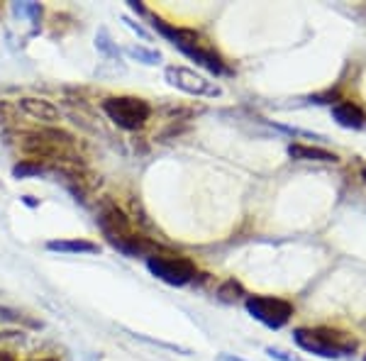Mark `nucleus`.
<instances>
[{
	"mask_svg": "<svg viewBox=\"0 0 366 361\" xmlns=\"http://www.w3.org/2000/svg\"><path fill=\"white\" fill-rule=\"evenodd\" d=\"M0 361H17L10 352H0Z\"/></svg>",
	"mask_w": 366,
	"mask_h": 361,
	"instance_id": "6ab92c4d",
	"label": "nucleus"
},
{
	"mask_svg": "<svg viewBox=\"0 0 366 361\" xmlns=\"http://www.w3.org/2000/svg\"><path fill=\"white\" fill-rule=\"evenodd\" d=\"M39 361H59V359H51V357H49V359H39Z\"/></svg>",
	"mask_w": 366,
	"mask_h": 361,
	"instance_id": "5701e85b",
	"label": "nucleus"
},
{
	"mask_svg": "<svg viewBox=\"0 0 366 361\" xmlns=\"http://www.w3.org/2000/svg\"><path fill=\"white\" fill-rule=\"evenodd\" d=\"M129 10H134V13H139V15H147V8L144 5H139V3H134V0H129Z\"/></svg>",
	"mask_w": 366,
	"mask_h": 361,
	"instance_id": "a211bd4d",
	"label": "nucleus"
},
{
	"mask_svg": "<svg viewBox=\"0 0 366 361\" xmlns=\"http://www.w3.org/2000/svg\"><path fill=\"white\" fill-rule=\"evenodd\" d=\"M103 112L120 129L137 132L152 117V105L137 96H110L103 100Z\"/></svg>",
	"mask_w": 366,
	"mask_h": 361,
	"instance_id": "7ed1b4c3",
	"label": "nucleus"
},
{
	"mask_svg": "<svg viewBox=\"0 0 366 361\" xmlns=\"http://www.w3.org/2000/svg\"><path fill=\"white\" fill-rule=\"evenodd\" d=\"M362 179H364V183H366V169L362 171Z\"/></svg>",
	"mask_w": 366,
	"mask_h": 361,
	"instance_id": "4be33fe9",
	"label": "nucleus"
},
{
	"mask_svg": "<svg viewBox=\"0 0 366 361\" xmlns=\"http://www.w3.org/2000/svg\"><path fill=\"white\" fill-rule=\"evenodd\" d=\"M22 200H25L27 205H32V208H34V205H37V203H34V200H32V195H22Z\"/></svg>",
	"mask_w": 366,
	"mask_h": 361,
	"instance_id": "412c9836",
	"label": "nucleus"
},
{
	"mask_svg": "<svg viewBox=\"0 0 366 361\" xmlns=\"http://www.w3.org/2000/svg\"><path fill=\"white\" fill-rule=\"evenodd\" d=\"M364 361H366V359H364Z\"/></svg>",
	"mask_w": 366,
	"mask_h": 361,
	"instance_id": "b1692460",
	"label": "nucleus"
},
{
	"mask_svg": "<svg viewBox=\"0 0 366 361\" xmlns=\"http://www.w3.org/2000/svg\"><path fill=\"white\" fill-rule=\"evenodd\" d=\"M164 76H167L169 86L179 88V91L188 93V96L196 98H217L222 96V88L215 84V81L205 79L203 74L188 69V66H179V64H171V66L164 69Z\"/></svg>",
	"mask_w": 366,
	"mask_h": 361,
	"instance_id": "39448f33",
	"label": "nucleus"
},
{
	"mask_svg": "<svg viewBox=\"0 0 366 361\" xmlns=\"http://www.w3.org/2000/svg\"><path fill=\"white\" fill-rule=\"evenodd\" d=\"M332 117L337 120V125L350 127V129L364 127V122H366L364 112L359 110L357 105H352V103H337V105L332 108Z\"/></svg>",
	"mask_w": 366,
	"mask_h": 361,
	"instance_id": "9d476101",
	"label": "nucleus"
},
{
	"mask_svg": "<svg viewBox=\"0 0 366 361\" xmlns=\"http://www.w3.org/2000/svg\"><path fill=\"white\" fill-rule=\"evenodd\" d=\"M13 13L20 15V17H29V20L37 25V22L42 20V15H44V8L39 3H15Z\"/></svg>",
	"mask_w": 366,
	"mask_h": 361,
	"instance_id": "2eb2a0df",
	"label": "nucleus"
},
{
	"mask_svg": "<svg viewBox=\"0 0 366 361\" xmlns=\"http://www.w3.org/2000/svg\"><path fill=\"white\" fill-rule=\"evenodd\" d=\"M15 108L20 115H25L29 122H34L39 127H56L61 122V110L44 98H32V96L20 98L15 103Z\"/></svg>",
	"mask_w": 366,
	"mask_h": 361,
	"instance_id": "0eeeda50",
	"label": "nucleus"
},
{
	"mask_svg": "<svg viewBox=\"0 0 366 361\" xmlns=\"http://www.w3.org/2000/svg\"><path fill=\"white\" fill-rule=\"evenodd\" d=\"M288 157L296 159V162H340V157L335 152L320 149V147H308V144H291L288 147Z\"/></svg>",
	"mask_w": 366,
	"mask_h": 361,
	"instance_id": "1a4fd4ad",
	"label": "nucleus"
},
{
	"mask_svg": "<svg viewBox=\"0 0 366 361\" xmlns=\"http://www.w3.org/2000/svg\"><path fill=\"white\" fill-rule=\"evenodd\" d=\"M46 249L59 254H98V242L84 239V237H74V239H49Z\"/></svg>",
	"mask_w": 366,
	"mask_h": 361,
	"instance_id": "6e6552de",
	"label": "nucleus"
},
{
	"mask_svg": "<svg viewBox=\"0 0 366 361\" xmlns=\"http://www.w3.org/2000/svg\"><path fill=\"white\" fill-rule=\"evenodd\" d=\"M244 295H247L244 286H242L239 281H234V278H227V281L217 288V298H220L222 303H234V300L244 298Z\"/></svg>",
	"mask_w": 366,
	"mask_h": 361,
	"instance_id": "4468645a",
	"label": "nucleus"
},
{
	"mask_svg": "<svg viewBox=\"0 0 366 361\" xmlns=\"http://www.w3.org/2000/svg\"><path fill=\"white\" fill-rule=\"evenodd\" d=\"M244 305L254 320H259V322L271 330H281L283 325H288V320L293 315V305L288 300L271 298V295H247Z\"/></svg>",
	"mask_w": 366,
	"mask_h": 361,
	"instance_id": "423d86ee",
	"label": "nucleus"
},
{
	"mask_svg": "<svg viewBox=\"0 0 366 361\" xmlns=\"http://www.w3.org/2000/svg\"><path fill=\"white\" fill-rule=\"evenodd\" d=\"M293 337H296V345L300 349L312 352L325 359L345 357V354H352L354 349H357V340H352L350 335L337 332V330H330V327H317V330L300 327L293 332Z\"/></svg>",
	"mask_w": 366,
	"mask_h": 361,
	"instance_id": "f03ea898",
	"label": "nucleus"
},
{
	"mask_svg": "<svg viewBox=\"0 0 366 361\" xmlns=\"http://www.w3.org/2000/svg\"><path fill=\"white\" fill-rule=\"evenodd\" d=\"M49 174V169L42 162H34V159H22L20 164L13 167V179L25 181V179H39V176Z\"/></svg>",
	"mask_w": 366,
	"mask_h": 361,
	"instance_id": "9b49d317",
	"label": "nucleus"
},
{
	"mask_svg": "<svg viewBox=\"0 0 366 361\" xmlns=\"http://www.w3.org/2000/svg\"><path fill=\"white\" fill-rule=\"evenodd\" d=\"M152 27H154L157 32L162 34V37H167L179 51H183L186 56H191L193 61L198 64V66L208 69L210 74L222 76V74H227V71H229L225 66V61H222V56L217 54V51L212 49V46L205 42L203 37H200V32H196V29L167 25V22L159 20V17H157L154 22H152Z\"/></svg>",
	"mask_w": 366,
	"mask_h": 361,
	"instance_id": "f257e3e1",
	"label": "nucleus"
},
{
	"mask_svg": "<svg viewBox=\"0 0 366 361\" xmlns=\"http://www.w3.org/2000/svg\"><path fill=\"white\" fill-rule=\"evenodd\" d=\"M125 22H127V27H129V29H134V32H137L139 37L144 39V42H152V34L147 32L144 27H142V25H137V22H134V20H129V17H125Z\"/></svg>",
	"mask_w": 366,
	"mask_h": 361,
	"instance_id": "dca6fc26",
	"label": "nucleus"
},
{
	"mask_svg": "<svg viewBox=\"0 0 366 361\" xmlns=\"http://www.w3.org/2000/svg\"><path fill=\"white\" fill-rule=\"evenodd\" d=\"M217 361H242L237 357H229V354H222V357H217Z\"/></svg>",
	"mask_w": 366,
	"mask_h": 361,
	"instance_id": "aec40b11",
	"label": "nucleus"
},
{
	"mask_svg": "<svg viewBox=\"0 0 366 361\" xmlns=\"http://www.w3.org/2000/svg\"><path fill=\"white\" fill-rule=\"evenodd\" d=\"M147 269L152 271V276H157L159 281L169 283V286H186L196 278L198 269L191 259L176 257V254H157V257L147 259Z\"/></svg>",
	"mask_w": 366,
	"mask_h": 361,
	"instance_id": "20e7f679",
	"label": "nucleus"
},
{
	"mask_svg": "<svg viewBox=\"0 0 366 361\" xmlns=\"http://www.w3.org/2000/svg\"><path fill=\"white\" fill-rule=\"evenodd\" d=\"M125 54H127L129 59H134V61L144 64V66H157V64L162 61V54H159V51L147 49V46H142V44H137V46H127Z\"/></svg>",
	"mask_w": 366,
	"mask_h": 361,
	"instance_id": "ddd939ff",
	"label": "nucleus"
},
{
	"mask_svg": "<svg viewBox=\"0 0 366 361\" xmlns=\"http://www.w3.org/2000/svg\"><path fill=\"white\" fill-rule=\"evenodd\" d=\"M267 354H269L271 359H279V361H298L296 357H288L286 352H281V349H274V347H269Z\"/></svg>",
	"mask_w": 366,
	"mask_h": 361,
	"instance_id": "f3484780",
	"label": "nucleus"
},
{
	"mask_svg": "<svg viewBox=\"0 0 366 361\" xmlns=\"http://www.w3.org/2000/svg\"><path fill=\"white\" fill-rule=\"evenodd\" d=\"M96 49L110 61H120V49H117V44L113 42V37H110V32L105 27H100L96 34Z\"/></svg>",
	"mask_w": 366,
	"mask_h": 361,
	"instance_id": "f8f14e48",
	"label": "nucleus"
}]
</instances>
